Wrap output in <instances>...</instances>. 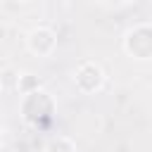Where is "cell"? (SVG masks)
<instances>
[{
    "label": "cell",
    "mask_w": 152,
    "mask_h": 152,
    "mask_svg": "<svg viewBox=\"0 0 152 152\" xmlns=\"http://www.w3.org/2000/svg\"><path fill=\"white\" fill-rule=\"evenodd\" d=\"M2 33H5V28H2V26H0V36H2Z\"/></svg>",
    "instance_id": "cell-1"
}]
</instances>
